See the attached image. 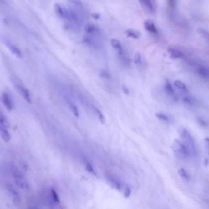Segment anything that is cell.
Segmentation results:
<instances>
[{
  "instance_id": "obj_10",
  "label": "cell",
  "mask_w": 209,
  "mask_h": 209,
  "mask_svg": "<svg viewBox=\"0 0 209 209\" xmlns=\"http://www.w3.org/2000/svg\"><path fill=\"white\" fill-rule=\"evenodd\" d=\"M168 52L171 58L176 59L183 57V52L176 48H168Z\"/></svg>"
},
{
  "instance_id": "obj_23",
  "label": "cell",
  "mask_w": 209,
  "mask_h": 209,
  "mask_svg": "<svg viewBox=\"0 0 209 209\" xmlns=\"http://www.w3.org/2000/svg\"><path fill=\"white\" fill-rule=\"evenodd\" d=\"M156 116L158 119L163 121H168L169 119L166 115L162 113H156Z\"/></svg>"
},
{
  "instance_id": "obj_27",
  "label": "cell",
  "mask_w": 209,
  "mask_h": 209,
  "mask_svg": "<svg viewBox=\"0 0 209 209\" xmlns=\"http://www.w3.org/2000/svg\"><path fill=\"white\" fill-rule=\"evenodd\" d=\"M86 170L89 171V172L92 173L94 174V175H96V172H95L93 167H92V166L91 165L90 163H87L86 164Z\"/></svg>"
},
{
  "instance_id": "obj_1",
  "label": "cell",
  "mask_w": 209,
  "mask_h": 209,
  "mask_svg": "<svg viewBox=\"0 0 209 209\" xmlns=\"http://www.w3.org/2000/svg\"><path fill=\"white\" fill-rule=\"evenodd\" d=\"M179 133L182 141L184 143L183 145L187 149L188 152L190 149L193 150L195 147L193 140L187 130L182 129L179 131Z\"/></svg>"
},
{
  "instance_id": "obj_18",
  "label": "cell",
  "mask_w": 209,
  "mask_h": 209,
  "mask_svg": "<svg viewBox=\"0 0 209 209\" xmlns=\"http://www.w3.org/2000/svg\"><path fill=\"white\" fill-rule=\"evenodd\" d=\"M165 90L167 94L171 96H172L174 94L173 88L168 80L166 81L165 85Z\"/></svg>"
},
{
  "instance_id": "obj_5",
  "label": "cell",
  "mask_w": 209,
  "mask_h": 209,
  "mask_svg": "<svg viewBox=\"0 0 209 209\" xmlns=\"http://www.w3.org/2000/svg\"><path fill=\"white\" fill-rule=\"evenodd\" d=\"M3 42L5 45L15 55L19 58L22 57V53H21V50L14 44H13V43L11 42L10 41L7 39H4Z\"/></svg>"
},
{
  "instance_id": "obj_9",
  "label": "cell",
  "mask_w": 209,
  "mask_h": 209,
  "mask_svg": "<svg viewBox=\"0 0 209 209\" xmlns=\"http://www.w3.org/2000/svg\"><path fill=\"white\" fill-rule=\"evenodd\" d=\"M55 9L59 16L63 18L69 19V11L60 5L56 4L55 5Z\"/></svg>"
},
{
  "instance_id": "obj_11",
  "label": "cell",
  "mask_w": 209,
  "mask_h": 209,
  "mask_svg": "<svg viewBox=\"0 0 209 209\" xmlns=\"http://www.w3.org/2000/svg\"><path fill=\"white\" fill-rule=\"evenodd\" d=\"M110 43L112 47L117 49L119 55H122L123 54V48L119 40L116 39H112L111 40Z\"/></svg>"
},
{
  "instance_id": "obj_21",
  "label": "cell",
  "mask_w": 209,
  "mask_h": 209,
  "mask_svg": "<svg viewBox=\"0 0 209 209\" xmlns=\"http://www.w3.org/2000/svg\"><path fill=\"white\" fill-rule=\"evenodd\" d=\"M69 105H70V107L71 108V109L73 111V112L75 116H76V117H79V112L78 111V109L77 107L76 106L75 104H72V103H69Z\"/></svg>"
},
{
  "instance_id": "obj_19",
  "label": "cell",
  "mask_w": 209,
  "mask_h": 209,
  "mask_svg": "<svg viewBox=\"0 0 209 209\" xmlns=\"http://www.w3.org/2000/svg\"><path fill=\"white\" fill-rule=\"evenodd\" d=\"M50 192L52 199L53 201L56 203H59L60 202L59 198V196L55 190L53 188H51V189Z\"/></svg>"
},
{
  "instance_id": "obj_13",
  "label": "cell",
  "mask_w": 209,
  "mask_h": 209,
  "mask_svg": "<svg viewBox=\"0 0 209 209\" xmlns=\"http://www.w3.org/2000/svg\"><path fill=\"white\" fill-rule=\"evenodd\" d=\"M15 181L17 186L20 188L27 189L28 187V184L24 177L15 179Z\"/></svg>"
},
{
  "instance_id": "obj_20",
  "label": "cell",
  "mask_w": 209,
  "mask_h": 209,
  "mask_svg": "<svg viewBox=\"0 0 209 209\" xmlns=\"http://www.w3.org/2000/svg\"><path fill=\"white\" fill-rule=\"evenodd\" d=\"M174 85L178 88V89H181V90H185L186 89V87L185 84L182 81L179 80H176L174 82Z\"/></svg>"
},
{
  "instance_id": "obj_22",
  "label": "cell",
  "mask_w": 209,
  "mask_h": 209,
  "mask_svg": "<svg viewBox=\"0 0 209 209\" xmlns=\"http://www.w3.org/2000/svg\"><path fill=\"white\" fill-rule=\"evenodd\" d=\"M141 55L139 52H137L135 54V58H134V62L136 64H139L141 62Z\"/></svg>"
},
{
  "instance_id": "obj_26",
  "label": "cell",
  "mask_w": 209,
  "mask_h": 209,
  "mask_svg": "<svg viewBox=\"0 0 209 209\" xmlns=\"http://www.w3.org/2000/svg\"><path fill=\"white\" fill-rule=\"evenodd\" d=\"M94 109L96 111V112H97L98 114L100 122H101L102 124H104L105 121H104V115H103L102 112H100V111L98 109V108L94 107Z\"/></svg>"
},
{
  "instance_id": "obj_17",
  "label": "cell",
  "mask_w": 209,
  "mask_h": 209,
  "mask_svg": "<svg viewBox=\"0 0 209 209\" xmlns=\"http://www.w3.org/2000/svg\"><path fill=\"white\" fill-rule=\"evenodd\" d=\"M9 127V124L7 120L2 114L0 115V128L7 129Z\"/></svg>"
},
{
  "instance_id": "obj_32",
  "label": "cell",
  "mask_w": 209,
  "mask_h": 209,
  "mask_svg": "<svg viewBox=\"0 0 209 209\" xmlns=\"http://www.w3.org/2000/svg\"><path fill=\"white\" fill-rule=\"evenodd\" d=\"M183 100L186 103H188V104H191V103H192L191 99L189 98H184L183 99Z\"/></svg>"
},
{
  "instance_id": "obj_2",
  "label": "cell",
  "mask_w": 209,
  "mask_h": 209,
  "mask_svg": "<svg viewBox=\"0 0 209 209\" xmlns=\"http://www.w3.org/2000/svg\"><path fill=\"white\" fill-rule=\"evenodd\" d=\"M172 149L174 152L179 155L185 156L188 153V151L185 146L177 139H175L174 140Z\"/></svg>"
},
{
  "instance_id": "obj_15",
  "label": "cell",
  "mask_w": 209,
  "mask_h": 209,
  "mask_svg": "<svg viewBox=\"0 0 209 209\" xmlns=\"http://www.w3.org/2000/svg\"><path fill=\"white\" fill-rule=\"evenodd\" d=\"M0 132L1 137L4 141L6 143L10 141L11 136L7 129L0 128Z\"/></svg>"
},
{
  "instance_id": "obj_6",
  "label": "cell",
  "mask_w": 209,
  "mask_h": 209,
  "mask_svg": "<svg viewBox=\"0 0 209 209\" xmlns=\"http://www.w3.org/2000/svg\"><path fill=\"white\" fill-rule=\"evenodd\" d=\"M7 189L13 201L15 203H19L21 198H20V195L18 191L10 184L8 185L7 186Z\"/></svg>"
},
{
  "instance_id": "obj_28",
  "label": "cell",
  "mask_w": 209,
  "mask_h": 209,
  "mask_svg": "<svg viewBox=\"0 0 209 209\" xmlns=\"http://www.w3.org/2000/svg\"><path fill=\"white\" fill-rule=\"evenodd\" d=\"M198 123L201 126L206 127L207 126V123L203 119L200 118L198 119Z\"/></svg>"
},
{
  "instance_id": "obj_3",
  "label": "cell",
  "mask_w": 209,
  "mask_h": 209,
  "mask_svg": "<svg viewBox=\"0 0 209 209\" xmlns=\"http://www.w3.org/2000/svg\"><path fill=\"white\" fill-rule=\"evenodd\" d=\"M1 100L6 109L9 111L12 110L14 104L12 99L7 93L4 92L1 95Z\"/></svg>"
},
{
  "instance_id": "obj_12",
  "label": "cell",
  "mask_w": 209,
  "mask_h": 209,
  "mask_svg": "<svg viewBox=\"0 0 209 209\" xmlns=\"http://www.w3.org/2000/svg\"><path fill=\"white\" fill-rule=\"evenodd\" d=\"M85 30L87 33L91 34H97L99 33V29L93 24H88L86 25Z\"/></svg>"
},
{
  "instance_id": "obj_7",
  "label": "cell",
  "mask_w": 209,
  "mask_h": 209,
  "mask_svg": "<svg viewBox=\"0 0 209 209\" xmlns=\"http://www.w3.org/2000/svg\"><path fill=\"white\" fill-rule=\"evenodd\" d=\"M143 25L145 29L150 33L157 34L158 31L154 23L151 20H147L144 21Z\"/></svg>"
},
{
  "instance_id": "obj_14",
  "label": "cell",
  "mask_w": 209,
  "mask_h": 209,
  "mask_svg": "<svg viewBox=\"0 0 209 209\" xmlns=\"http://www.w3.org/2000/svg\"><path fill=\"white\" fill-rule=\"evenodd\" d=\"M197 72L202 77L209 78V68L206 67H201L197 69Z\"/></svg>"
},
{
  "instance_id": "obj_29",
  "label": "cell",
  "mask_w": 209,
  "mask_h": 209,
  "mask_svg": "<svg viewBox=\"0 0 209 209\" xmlns=\"http://www.w3.org/2000/svg\"><path fill=\"white\" fill-rule=\"evenodd\" d=\"M131 194V190L129 187H127L124 193V196L126 198H128L129 196H130Z\"/></svg>"
},
{
  "instance_id": "obj_24",
  "label": "cell",
  "mask_w": 209,
  "mask_h": 209,
  "mask_svg": "<svg viewBox=\"0 0 209 209\" xmlns=\"http://www.w3.org/2000/svg\"><path fill=\"white\" fill-rule=\"evenodd\" d=\"M99 75L100 77L110 79L111 77L110 74L109 72L106 70H102L100 72Z\"/></svg>"
},
{
  "instance_id": "obj_8",
  "label": "cell",
  "mask_w": 209,
  "mask_h": 209,
  "mask_svg": "<svg viewBox=\"0 0 209 209\" xmlns=\"http://www.w3.org/2000/svg\"><path fill=\"white\" fill-rule=\"evenodd\" d=\"M145 9L150 13H153L155 12V7L152 1L150 0H144L139 1Z\"/></svg>"
},
{
  "instance_id": "obj_4",
  "label": "cell",
  "mask_w": 209,
  "mask_h": 209,
  "mask_svg": "<svg viewBox=\"0 0 209 209\" xmlns=\"http://www.w3.org/2000/svg\"><path fill=\"white\" fill-rule=\"evenodd\" d=\"M15 88L18 93L22 96L24 98L25 100L30 104L32 103L30 94L27 89H26L23 86L19 85V84H16Z\"/></svg>"
},
{
  "instance_id": "obj_30",
  "label": "cell",
  "mask_w": 209,
  "mask_h": 209,
  "mask_svg": "<svg viewBox=\"0 0 209 209\" xmlns=\"http://www.w3.org/2000/svg\"><path fill=\"white\" fill-rule=\"evenodd\" d=\"M122 90L124 93L126 94H128L130 93L129 90L128 89V88H127L125 86L123 85L122 86Z\"/></svg>"
},
{
  "instance_id": "obj_31",
  "label": "cell",
  "mask_w": 209,
  "mask_h": 209,
  "mask_svg": "<svg viewBox=\"0 0 209 209\" xmlns=\"http://www.w3.org/2000/svg\"><path fill=\"white\" fill-rule=\"evenodd\" d=\"M92 17L95 19H98L100 18V15L98 13H94L92 14Z\"/></svg>"
},
{
  "instance_id": "obj_33",
  "label": "cell",
  "mask_w": 209,
  "mask_h": 209,
  "mask_svg": "<svg viewBox=\"0 0 209 209\" xmlns=\"http://www.w3.org/2000/svg\"><path fill=\"white\" fill-rule=\"evenodd\" d=\"M205 141L206 142V144H207V146L209 147V138H206L205 139Z\"/></svg>"
},
{
  "instance_id": "obj_16",
  "label": "cell",
  "mask_w": 209,
  "mask_h": 209,
  "mask_svg": "<svg viewBox=\"0 0 209 209\" xmlns=\"http://www.w3.org/2000/svg\"><path fill=\"white\" fill-rule=\"evenodd\" d=\"M125 33L127 37L135 39L139 38V33L133 29H128L126 31Z\"/></svg>"
},
{
  "instance_id": "obj_25",
  "label": "cell",
  "mask_w": 209,
  "mask_h": 209,
  "mask_svg": "<svg viewBox=\"0 0 209 209\" xmlns=\"http://www.w3.org/2000/svg\"><path fill=\"white\" fill-rule=\"evenodd\" d=\"M179 175H180L182 177H183L185 178L186 179H188V175H187L185 170H184V169L182 168H181L180 169H179Z\"/></svg>"
}]
</instances>
